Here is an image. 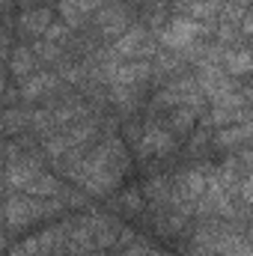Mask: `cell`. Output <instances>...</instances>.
<instances>
[{
    "mask_svg": "<svg viewBox=\"0 0 253 256\" xmlns=\"http://www.w3.org/2000/svg\"><path fill=\"white\" fill-rule=\"evenodd\" d=\"M200 33H206V24H202V21H194V18H176V21H170V24L164 27L161 42H164L167 48H188Z\"/></svg>",
    "mask_w": 253,
    "mask_h": 256,
    "instance_id": "cell-2",
    "label": "cell"
},
{
    "mask_svg": "<svg viewBox=\"0 0 253 256\" xmlns=\"http://www.w3.org/2000/svg\"><path fill=\"white\" fill-rule=\"evenodd\" d=\"M250 137H253V122H244V126L224 128V131L214 137V143H218V146H236V143H244V140H250Z\"/></svg>",
    "mask_w": 253,
    "mask_h": 256,
    "instance_id": "cell-12",
    "label": "cell"
},
{
    "mask_svg": "<svg viewBox=\"0 0 253 256\" xmlns=\"http://www.w3.org/2000/svg\"><path fill=\"white\" fill-rule=\"evenodd\" d=\"M238 256H253V248H250V244H248V248H244V250H242V254H238Z\"/></svg>",
    "mask_w": 253,
    "mask_h": 256,
    "instance_id": "cell-23",
    "label": "cell"
},
{
    "mask_svg": "<svg viewBox=\"0 0 253 256\" xmlns=\"http://www.w3.org/2000/svg\"><path fill=\"white\" fill-rule=\"evenodd\" d=\"M98 21H102V30H104V33L116 36V33L126 27V12H120V9H108V12L98 15Z\"/></svg>",
    "mask_w": 253,
    "mask_h": 256,
    "instance_id": "cell-14",
    "label": "cell"
},
{
    "mask_svg": "<svg viewBox=\"0 0 253 256\" xmlns=\"http://www.w3.org/2000/svg\"><path fill=\"white\" fill-rule=\"evenodd\" d=\"M244 161L250 164V170H253V152H244Z\"/></svg>",
    "mask_w": 253,
    "mask_h": 256,
    "instance_id": "cell-22",
    "label": "cell"
},
{
    "mask_svg": "<svg viewBox=\"0 0 253 256\" xmlns=\"http://www.w3.org/2000/svg\"><path fill=\"white\" fill-rule=\"evenodd\" d=\"M30 68H33V54H30L27 48H18V51L12 54V74H15V78H24Z\"/></svg>",
    "mask_w": 253,
    "mask_h": 256,
    "instance_id": "cell-15",
    "label": "cell"
},
{
    "mask_svg": "<svg viewBox=\"0 0 253 256\" xmlns=\"http://www.w3.org/2000/svg\"><path fill=\"white\" fill-rule=\"evenodd\" d=\"M60 202H42V200H30V196H9V206H6V214H9V226H21V224H30L48 212H57Z\"/></svg>",
    "mask_w": 253,
    "mask_h": 256,
    "instance_id": "cell-1",
    "label": "cell"
},
{
    "mask_svg": "<svg viewBox=\"0 0 253 256\" xmlns=\"http://www.w3.org/2000/svg\"><path fill=\"white\" fill-rule=\"evenodd\" d=\"M104 0H60V12H63V21L66 24H72V27H78L92 9H98Z\"/></svg>",
    "mask_w": 253,
    "mask_h": 256,
    "instance_id": "cell-6",
    "label": "cell"
},
{
    "mask_svg": "<svg viewBox=\"0 0 253 256\" xmlns=\"http://www.w3.org/2000/svg\"><path fill=\"white\" fill-rule=\"evenodd\" d=\"M200 90H202L206 96H212L214 102H220V98L232 96V80H230V72H220L218 66L206 63V66H202V72H200Z\"/></svg>",
    "mask_w": 253,
    "mask_h": 256,
    "instance_id": "cell-3",
    "label": "cell"
},
{
    "mask_svg": "<svg viewBox=\"0 0 253 256\" xmlns=\"http://www.w3.org/2000/svg\"><path fill=\"white\" fill-rule=\"evenodd\" d=\"M45 39H48V42H63L66 39V27L63 24H51L48 33H45Z\"/></svg>",
    "mask_w": 253,
    "mask_h": 256,
    "instance_id": "cell-17",
    "label": "cell"
},
{
    "mask_svg": "<svg viewBox=\"0 0 253 256\" xmlns=\"http://www.w3.org/2000/svg\"><path fill=\"white\" fill-rule=\"evenodd\" d=\"M149 78V66L143 63V60H137V63H122L114 68V84H120V86H137V84H143Z\"/></svg>",
    "mask_w": 253,
    "mask_h": 256,
    "instance_id": "cell-7",
    "label": "cell"
},
{
    "mask_svg": "<svg viewBox=\"0 0 253 256\" xmlns=\"http://www.w3.org/2000/svg\"><path fill=\"white\" fill-rule=\"evenodd\" d=\"M238 33H248V36H253V15L242 18V24H238Z\"/></svg>",
    "mask_w": 253,
    "mask_h": 256,
    "instance_id": "cell-20",
    "label": "cell"
},
{
    "mask_svg": "<svg viewBox=\"0 0 253 256\" xmlns=\"http://www.w3.org/2000/svg\"><path fill=\"white\" fill-rule=\"evenodd\" d=\"M137 149H140V155H167L173 149V137L164 128H149V131H143Z\"/></svg>",
    "mask_w": 253,
    "mask_h": 256,
    "instance_id": "cell-5",
    "label": "cell"
},
{
    "mask_svg": "<svg viewBox=\"0 0 253 256\" xmlns=\"http://www.w3.org/2000/svg\"><path fill=\"white\" fill-rule=\"evenodd\" d=\"M149 51H152V45H149V39H146V33H143L140 27L122 33V36L116 39V45H114V54H116V57H143V54H149Z\"/></svg>",
    "mask_w": 253,
    "mask_h": 256,
    "instance_id": "cell-4",
    "label": "cell"
},
{
    "mask_svg": "<svg viewBox=\"0 0 253 256\" xmlns=\"http://www.w3.org/2000/svg\"><path fill=\"white\" fill-rule=\"evenodd\" d=\"M27 194H33V196H54V194L60 191V182L54 179V176H45V173H39L27 188H24Z\"/></svg>",
    "mask_w": 253,
    "mask_h": 256,
    "instance_id": "cell-13",
    "label": "cell"
},
{
    "mask_svg": "<svg viewBox=\"0 0 253 256\" xmlns=\"http://www.w3.org/2000/svg\"><path fill=\"white\" fill-rule=\"evenodd\" d=\"M54 84H57V78H54V74H36V78H30V80H24V84H21V98L33 102V98H39L42 92L54 90Z\"/></svg>",
    "mask_w": 253,
    "mask_h": 256,
    "instance_id": "cell-11",
    "label": "cell"
},
{
    "mask_svg": "<svg viewBox=\"0 0 253 256\" xmlns=\"http://www.w3.org/2000/svg\"><path fill=\"white\" fill-rule=\"evenodd\" d=\"M224 66H226L230 74H244V72L253 68V51H248V48H232V51L224 54Z\"/></svg>",
    "mask_w": 253,
    "mask_h": 256,
    "instance_id": "cell-9",
    "label": "cell"
},
{
    "mask_svg": "<svg viewBox=\"0 0 253 256\" xmlns=\"http://www.w3.org/2000/svg\"><path fill=\"white\" fill-rule=\"evenodd\" d=\"M120 206H122L126 212H137V208H140V194H137V191H128L126 196H122V202H120Z\"/></svg>",
    "mask_w": 253,
    "mask_h": 256,
    "instance_id": "cell-16",
    "label": "cell"
},
{
    "mask_svg": "<svg viewBox=\"0 0 253 256\" xmlns=\"http://www.w3.org/2000/svg\"><path fill=\"white\" fill-rule=\"evenodd\" d=\"M179 6H182V12H188V18H194V21H206V18L220 15V3L218 0H182Z\"/></svg>",
    "mask_w": 253,
    "mask_h": 256,
    "instance_id": "cell-8",
    "label": "cell"
},
{
    "mask_svg": "<svg viewBox=\"0 0 253 256\" xmlns=\"http://www.w3.org/2000/svg\"><path fill=\"white\" fill-rule=\"evenodd\" d=\"M21 30H27V33H48V27H51V12L48 9H30V12H24L21 15Z\"/></svg>",
    "mask_w": 253,
    "mask_h": 256,
    "instance_id": "cell-10",
    "label": "cell"
},
{
    "mask_svg": "<svg viewBox=\"0 0 253 256\" xmlns=\"http://www.w3.org/2000/svg\"><path fill=\"white\" fill-rule=\"evenodd\" d=\"M122 256H158L152 248H143V244H137V248H131L128 254H122Z\"/></svg>",
    "mask_w": 253,
    "mask_h": 256,
    "instance_id": "cell-18",
    "label": "cell"
},
{
    "mask_svg": "<svg viewBox=\"0 0 253 256\" xmlns=\"http://www.w3.org/2000/svg\"><path fill=\"white\" fill-rule=\"evenodd\" d=\"M230 3H232V6H238V9H244V6H248L250 0H230Z\"/></svg>",
    "mask_w": 253,
    "mask_h": 256,
    "instance_id": "cell-21",
    "label": "cell"
},
{
    "mask_svg": "<svg viewBox=\"0 0 253 256\" xmlns=\"http://www.w3.org/2000/svg\"><path fill=\"white\" fill-rule=\"evenodd\" d=\"M242 196H244V200H248V202L253 206V179H248V182H242Z\"/></svg>",
    "mask_w": 253,
    "mask_h": 256,
    "instance_id": "cell-19",
    "label": "cell"
}]
</instances>
